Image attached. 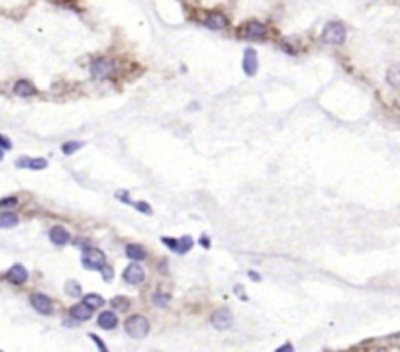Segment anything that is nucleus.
<instances>
[{
    "label": "nucleus",
    "instance_id": "20",
    "mask_svg": "<svg viewBox=\"0 0 400 352\" xmlns=\"http://www.w3.org/2000/svg\"><path fill=\"white\" fill-rule=\"evenodd\" d=\"M83 147H85L83 141H67V143L61 145V153L67 155V157H71V155H75V153H77L79 149H83Z\"/></svg>",
    "mask_w": 400,
    "mask_h": 352
},
{
    "label": "nucleus",
    "instance_id": "27",
    "mask_svg": "<svg viewBox=\"0 0 400 352\" xmlns=\"http://www.w3.org/2000/svg\"><path fill=\"white\" fill-rule=\"evenodd\" d=\"M161 243H163L169 250L177 252V245H179V239H173V237H161Z\"/></svg>",
    "mask_w": 400,
    "mask_h": 352
},
{
    "label": "nucleus",
    "instance_id": "19",
    "mask_svg": "<svg viewBox=\"0 0 400 352\" xmlns=\"http://www.w3.org/2000/svg\"><path fill=\"white\" fill-rule=\"evenodd\" d=\"M192 246H194L192 237H190V235H184V237L179 239V245H177V252H175V254H186V252L192 250Z\"/></svg>",
    "mask_w": 400,
    "mask_h": 352
},
{
    "label": "nucleus",
    "instance_id": "1",
    "mask_svg": "<svg viewBox=\"0 0 400 352\" xmlns=\"http://www.w3.org/2000/svg\"><path fill=\"white\" fill-rule=\"evenodd\" d=\"M346 35H347L346 26H344L342 22L334 20V22H327L326 24V28H324V32H322V41H324L326 45L338 47V45H344Z\"/></svg>",
    "mask_w": 400,
    "mask_h": 352
},
{
    "label": "nucleus",
    "instance_id": "18",
    "mask_svg": "<svg viewBox=\"0 0 400 352\" xmlns=\"http://www.w3.org/2000/svg\"><path fill=\"white\" fill-rule=\"evenodd\" d=\"M386 82L392 88H400V65H392L386 70Z\"/></svg>",
    "mask_w": 400,
    "mask_h": 352
},
{
    "label": "nucleus",
    "instance_id": "10",
    "mask_svg": "<svg viewBox=\"0 0 400 352\" xmlns=\"http://www.w3.org/2000/svg\"><path fill=\"white\" fill-rule=\"evenodd\" d=\"M71 233L67 231L65 225H53V227L49 229V241L53 243L55 246H65L71 243Z\"/></svg>",
    "mask_w": 400,
    "mask_h": 352
},
{
    "label": "nucleus",
    "instance_id": "34",
    "mask_svg": "<svg viewBox=\"0 0 400 352\" xmlns=\"http://www.w3.org/2000/svg\"><path fill=\"white\" fill-rule=\"evenodd\" d=\"M30 160H32L30 157H20L18 160H16V166H18V168H28Z\"/></svg>",
    "mask_w": 400,
    "mask_h": 352
},
{
    "label": "nucleus",
    "instance_id": "11",
    "mask_svg": "<svg viewBox=\"0 0 400 352\" xmlns=\"http://www.w3.org/2000/svg\"><path fill=\"white\" fill-rule=\"evenodd\" d=\"M259 70V59H257V51L253 47H247L243 53V72L247 76H255Z\"/></svg>",
    "mask_w": 400,
    "mask_h": 352
},
{
    "label": "nucleus",
    "instance_id": "25",
    "mask_svg": "<svg viewBox=\"0 0 400 352\" xmlns=\"http://www.w3.org/2000/svg\"><path fill=\"white\" fill-rule=\"evenodd\" d=\"M28 168H30V170H43V168H47V158H43V157L32 158L30 164H28Z\"/></svg>",
    "mask_w": 400,
    "mask_h": 352
},
{
    "label": "nucleus",
    "instance_id": "13",
    "mask_svg": "<svg viewBox=\"0 0 400 352\" xmlns=\"http://www.w3.org/2000/svg\"><path fill=\"white\" fill-rule=\"evenodd\" d=\"M94 313V309H92L91 305H87L85 301H81V303H75L73 307L69 309V315L73 321H79V323H85V321H89Z\"/></svg>",
    "mask_w": 400,
    "mask_h": 352
},
{
    "label": "nucleus",
    "instance_id": "23",
    "mask_svg": "<svg viewBox=\"0 0 400 352\" xmlns=\"http://www.w3.org/2000/svg\"><path fill=\"white\" fill-rule=\"evenodd\" d=\"M110 305H112L114 311H126L127 307H129V299L122 298V296H116V298H112Z\"/></svg>",
    "mask_w": 400,
    "mask_h": 352
},
{
    "label": "nucleus",
    "instance_id": "15",
    "mask_svg": "<svg viewBox=\"0 0 400 352\" xmlns=\"http://www.w3.org/2000/svg\"><path fill=\"white\" fill-rule=\"evenodd\" d=\"M126 256L131 262H142L147 258V250L138 243H129V245H126Z\"/></svg>",
    "mask_w": 400,
    "mask_h": 352
},
{
    "label": "nucleus",
    "instance_id": "29",
    "mask_svg": "<svg viewBox=\"0 0 400 352\" xmlns=\"http://www.w3.org/2000/svg\"><path fill=\"white\" fill-rule=\"evenodd\" d=\"M18 204V198L16 196H8V198H2L0 200V208H14Z\"/></svg>",
    "mask_w": 400,
    "mask_h": 352
},
{
    "label": "nucleus",
    "instance_id": "4",
    "mask_svg": "<svg viewBox=\"0 0 400 352\" xmlns=\"http://www.w3.org/2000/svg\"><path fill=\"white\" fill-rule=\"evenodd\" d=\"M116 72V63L110 57H98L91 63V74L96 80H106Z\"/></svg>",
    "mask_w": 400,
    "mask_h": 352
},
{
    "label": "nucleus",
    "instance_id": "2",
    "mask_svg": "<svg viewBox=\"0 0 400 352\" xmlns=\"http://www.w3.org/2000/svg\"><path fill=\"white\" fill-rule=\"evenodd\" d=\"M81 264L87 270H102L106 266V254L96 246H89L81 254Z\"/></svg>",
    "mask_w": 400,
    "mask_h": 352
},
{
    "label": "nucleus",
    "instance_id": "5",
    "mask_svg": "<svg viewBox=\"0 0 400 352\" xmlns=\"http://www.w3.org/2000/svg\"><path fill=\"white\" fill-rule=\"evenodd\" d=\"M210 323H212V327L216 331H228L232 327V323H234V315H232V311L228 307H220V309H216L212 313Z\"/></svg>",
    "mask_w": 400,
    "mask_h": 352
},
{
    "label": "nucleus",
    "instance_id": "36",
    "mask_svg": "<svg viewBox=\"0 0 400 352\" xmlns=\"http://www.w3.org/2000/svg\"><path fill=\"white\" fill-rule=\"evenodd\" d=\"M200 243H202V246H204V248H208V246H210V241H208V235H202V237H200Z\"/></svg>",
    "mask_w": 400,
    "mask_h": 352
},
{
    "label": "nucleus",
    "instance_id": "12",
    "mask_svg": "<svg viewBox=\"0 0 400 352\" xmlns=\"http://www.w3.org/2000/svg\"><path fill=\"white\" fill-rule=\"evenodd\" d=\"M96 323H98V327L104 329V331H114V329L118 327L120 319H118V313H116L114 309H108V311H100V313H98Z\"/></svg>",
    "mask_w": 400,
    "mask_h": 352
},
{
    "label": "nucleus",
    "instance_id": "35",
    "mask_svg": "<svg viewBox=\"0 0 400 352\" xmlns=\"http://www.w3.org/2000/svg\"><path fill=\"white\" fill-rule=\"evenodd\" d=\"M275 352H294V346H292L291 342H287V344H283L281 348H277Z\"/></svg>",
    "mask_w": 400,
    "mask_h": 352
},
{
    "label": "nucleus",
    "instance_id": "6",
    "mask_svg": "<svg viewBox=\"0 0 400 352\" xmlns=\"http://www.w3.org/2000/svg\"><path fill=\"white\" fill-rule=\"evenodd\" d=\"M202 24H204L208 30L222 32V30H226V28H228L230 20H228V16H226V14L212 10V12H206V14H204V18H202Z\"/></svg>",
    "mask_w": 400,
    "mask_h": 352
},
{
    "label": "nucleus",
    "instance_id": "37",
    "mask_svg": "<svg viewBox=\"0 0 400 352\" xmlns=\"http://www.w3.org/2000/svg\"><path fill=\"white\" fill-rule=\"evenodd\" d=\"M247 274H249V278H251V280H255V282H259V280H261V276H259L257 272H253V270H249Z\"/></svg>",
    "mask_w": 400,
    "mask_h": 352
},
{
    "label": "nucleus",
    "instance_id": "8",
    "mask_svg": "<svg viewBox=\"0 0 400 352\" xmlns=\"http://www.w3.org/2000/svg\"><path fill=\"white\" fill-rule=\"evenodd\" d=\"M241 34L247 39H265L267 37V26L259 20H249L247 24H243Z\"/></svg>",
    "mask_w": 400,
    "mask_h": 352
},
{
    "label": "nucleus",
    "instance_id": "17",
    "mask_svg": "<svg viewBox=\"0 0 400 352\" xmlns=\"http://www.w3.org/2000/svg\"><path fill=\"white\" fill-rule=\"evenodd\" d=\"M18 215L12 211H0V229H12L18 225Z\"/></svg>",
    "mask_w": 400,
    "mask_h": 352
},
{
    "label": "nucleus",
    "instance_id": "24",
    "mask_svg": "<svg viewBox=\"0 0 400 352\" xmlns=\"http://www.w3.org/2000/svg\"><path fill=\"white\" fill-rule=\"evenodd\" d=\"M169 294H163V292H155L153 296H151V303L153 305H157V307H167V303H169Z\"/></svg>",
    "mask_w": 400,
    "mask_h": 352
},
{
    "label": "nucleus",
    "instance_id": "30",
    "mask_svg": "<svg viewBox=\"0 0 400 352\" xmlns=\"http://www.w3.org/2000/svg\"><path fill=\"white\" fill-rule=\"evenodd\" d=\"M116 200H120L122 204H134V202H131V198H129V192H127V190H118V192H116Z\"/></svg>",
    "mask_w": 400,
    "mask_h": 352
},
{
    "label": "nucleus",
    "instance_id": "33",
    "mask_svg": "<svg viewBox=\"0 0 400 352\" xmlns=\"http://www.w3.org/2000/svg\"><path fill=\"white\" fill-rule=\"evenodd\" d=\"M89 336H91L92 340L96 342V346H98V352H108V348H106V344H104V342H102V340H100V338H98L96 334H89Z\"/></svg>",
    "mask_w": 400,
    "mask_h": 352
},
{
    "label": "nucleus",
    "instance_id": "16",
    "mask_svg": "<svg viewBox=\"0 0 400 352\" xmlns=\"http://www.w3.org/2000/svg\"><path fill=\"white\" fill-rule=\"evenodd\" d=\"M37 90L36 86L30 82V80H18L16 84H14V94L20 96V98H30V96H34Z\"/></svg>",
    "mask_w": 400,
    "mask_h": 352
},
{
    "label": "nucleus",
    "instance_id": "31",
    "mask_svg": "<svg viewBox=\"0 0 400 352\" xmlns=\"http://www.w3.org/2000/svg\"><path fill=\"white\" fill-rule=\"evenodd\" d=\"M0 149L2 151H10L12 149V141L8 139V137H4V135H0Z\"/></svg>",
    "mask_w": 400,
    "mask_h": 352
},
{
    "label": "nucleus",
    "instance_id": "7",
    "mask_svg": "<svg viewBox=\"0 0 400 352\" xmlns=\"http://www.w3.org/2000/svg\"><path fill=\"white\" fill-rule=\"evenodd\" d=\"M122 278H124V282H126L127 286H140L142 282L146 280V270L142 268L140 262H131L124 268Z\"/></svg>",
    "mask_w": 400,
    "mask_h": 352
},
{
    "label": "nucleus",
    "instance_id": "28",
    "mask_svg": "<svg viewBox=\"0 0 400 352\" xmlns=\"http://www.w3.org/2000/svg\"><path fill=\"white\" fill-rule=\"evenodd\" d=\"M71 243H73L75 246H79L81 250H85V248H89V246H91V241H89V239H85V237H75V239H71Z\"/></svg>",
    "mask_w": 400,
    "mask_h": 352
},
{
    "label": "nucleus",
    "instance_id": "9",
    "mask_svg": "<svg viewBox=\"0 0 400 352\" xmlns=\"http://www.w3.org/2000/svg\"><path fill=\"white\" fill-rule=\"evenodd\" d=\"M30 303H32V307L36 309L39 315H51L53 313V301H51L49 296H45V294H32Z\"/></svg>",
    "mask_w": 400,
    "mask_h": 352
},
{
    "label": "nucleus",
    "instance_id": "14",
    "mask_svg": "<svg viewBox=\"0 0 400 352\" xmlns=\"http://www.w3.org/2000/svg\"><path fill=\"white\" fill-rule=\"evenodd\" d=\"M6 280L14 286H22L28 282V270L22 266V264H14L8 272H6Z\"/></svg>",
    "mask_w": 400,
    "mask_h": 352
},
{
    "label": "nucleus",
    "instance_id": "3",
    "mask_svg": "<svg viewBox=\"0 0 400 352\" xmlns=\"http://www.w3.org/2000/svg\"><path fill=\"white\" fill-rule=\"evenodd\" d=\"M124 329L131 338H146L149 333V321L146 315H129L124 323Z\"/></svg>",
    "mask_w": 400,
    "mask_h": 352
},
{
    "label": "nucleus",
    "instance_id": "39",
    "mask_svg": "<svg viewBox=\"0 0 400 352\" xmlns=\"http://www.w3.org/2000/svg\"><path fill=\"white\" fill-rule=\"evenodd\" d=\"M379 352H388V350H379Z\"/></svg>",
    "mask_w": 400,
    "mask_h": 352
},
{
    "label": "nucleus",
    "instance_id": "21",
    "mask_svg": "<svg viewBox=\"0 0 400 352\" xmlns=\"http://www.w3.org/2000/svg\"><path fill=\"white\" fill-rule=\"evenodd\" d=\"M65 294L69 298H81L83 296V288H81V284L77 280H67V284H65Z\"/></svg>",
    "mask_w": 400,
    "mask_h": 352
},
{
    "label": "nucleus",
    "instance_id": "38",
    "mask_svg": "<svg viewBox=\"0 0 400 352\" xmlns=\"http://www.w3.org/2000/svg\"><path fill=\"white\" fill-rule=\"evenodd\" d=\"M2 157H4V151H2V149H0V160H2Z\"/></svg>",
    "mask_w": 400,
    "mask_h": 352
},
{
    "label": "nucleus",
    "instance_id": "22",
    "mask_svg": "<svg viewBox=\"0 0 400 352\" xmlns=\"http://www.w3.org/2000/svg\"><path fill=\"white\" fill-rule=\"evenodd\" d=\"M83 301H85L87 305H91L92 309H98V307L104 305V298H102L100 294H89V296L83 298Z\"/></svg>",
    "mask_w": 400,
    "mask_h": 352
},
{
    "label": "nucleus",
    "instance_id": "32",
    "mask_svg": "<svg viewBox=\"0 0 400 352\" xmlns=\"http://www.w3.org/2000/svg\"><path fill=\"white\" fill-rule=\"evenodd\" d=\"M100 272H102V278H104V280H106V282H110V280H112V278H114V270L110 268L108 264H106V266H104V268H102Z\"/></svg>",
    "mask_w": 400,
    "mask_h": 352
},
{
    "label": "nucleus",
    "instance_id": "26",
    "mask_svg": "<svg viewBox=\"0 0 400 352\" xmlns=\"http://www.w3.org/2000/svg\"><path fill=\"white\" fill-rule=\"evenodd\" d=\"M131 206L136 208V211H140V213H144V215H151V213H153L151 206H149L147 202H142V200H140V202H134Z\"/></svg>",
    "mask_w": 400,
    "mask_h": 352
}]
</instances>
